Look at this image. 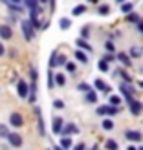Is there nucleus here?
Segmentation results:
<instances>
[{
  "label": "nucleus",
  "mask_w": 143,
  "mask_h": 150,
  "mask_svg": "<svg viewBox=\"0 0 143 150\" xmlns=\"http://www.w3.org/2000/svg\"><path fill=\"white\" fill-rule=\"evenodd\" d=\"M17 93H18L20 99H28V95H29V84L24 79H18L17 81Z\"/></svg>",
  "instance_id": "nucleus-4"
},
{
  "label": "nucleus",
  "mask_w": 143,
  "mask_h": 150,
  "mask_svg": "<svg viewBox=\"0 0 143 150\" xmlns=\"http://www.w3.org/2000/svg\"><path fill=\"white\" fill-rule=\"evenodd\" d=\"M64 70H66V71H68V73H75V71H77V66H75V62H72V61H68V62H66V64H64Z\"/></svg>",
  "instance_id": "nucleus-38"
},
{
  "label": "nucleus",
  "mask_w": 143,
  "mask_h": 150,
  "mask_svg": "<svg viewBox=\"0 0 143 150\" xmlns=\"http://www.w3.org/2000/svg\"><path fill=\"white\" fill-rule=\"evenodd\" d=\"M29 79H31V81H37V79H39V71H37L35 66H31V68H29Z\"/></svg>",
  "instance_id": "nucleus-42"
},
{
  "label": "nucleus",
  "mask_w": 143,
  "mask_h": 150,
  "mask_svg": "<svg viewBox=\"0 0 143 150\" xmlns=\"http://www.w3.org/2000/svg\"><path fill=\"white\" fill-rule=\"evenodd\" d=\"M88 37H90V29L85 26V28H81V39H86L88 40Z\"/></svg>",
  "instance_id": "nucleus-44"
},
{
  "label": "nucleus",
  "mask_w": 143,
  "mask_h": 150,
  "mask_svg": "<svg viewBox=\"0 0 143 150\" xmlns=\"http://www.w3.org/2000/svg\"><path fill=\"white\" fill-rule=\"evenodd\" d=\"M138 150H143V146H138Z\"/></svg>",
  "instance_id": "nucleus-58"
},
{
  "label": "nucleus",
  "mask_w": 143,
  "mask_h": 150,
  "mask_svg": "<svg viewBox=\"0 0 143 150\" xmlns=\"http://www.w3.org/2000/svg\"><path fill=\"white\" fill-rule=\"evenodd\" d=\"M73 57L77 59L79 62H83V64H88V61H90V59H88V53H86V51H83V50H77V51L73 53Z\"/></svg>",
  "instance_id": "nucleus-18"
},
{
  "label": "nucleus",
  "mask_w": 143,
  "mask_h": 150,
  "mask_svg": "<svg viewBox=\"0 0 143 150\" xmlns=\"http://www.w3.org/2000/svg\"><path fill=\"white\" fill-rule=\"evenodd\" d=\"M39 2H41V4L44 6V4H50V0H39Z\"/></svg>",
  "instance_id": "nucleus-53"
},
{
  "label": "nucleus",
  "mask_w": 143,
  "mask_h": 150,
  "mask_svg": "<svg viewBox=\"0 0 143 150\" xmlns=\"http://www.w3.org/2000/svg\"><path fill=\"white\" fill-rule=\"evenodd\" d=\"M9 2H11V4H22L24 0H9Z\"/></svg>",
  "instance_id": "nucleus-50"
},
{
  "label": "nucleus",
  "mask_w": 143,
  "mask_h": 150,
  "mask_svg": "<svg viewBox=\"0 0 143 150\" xmlns=\"http://www.w3.org/2000/svg\"><path fill=\"white\" fill-rule=\"evenodd\" d=\"M53 108H55V110H63V108H64V101H63V99H55V101H53Z\"/></svg>",
  "instance_id": "nucleus-43"
},
{
  "label": "nucleus",
  "mask_w": 143,
  "mask_h": 150,
  "mask_svg": "<svg viewBox=\"0 0 143 150\" xmlns=\"http://www.w3.org/2000/svg\"><path fill=\"white\" fill-rule=\"evenodd\" d=\"M0 39L2 40H11L13 39V28L9 24H0Z\"/></svg>",
  "instance_id": "nucleus-12"
},
{
  "label": "nucleus",
  "mask_w": 143,
  "mask_h": 150,
  "mask_svg": "<svg viewBox=\"0 0 143 150\" xmlns=\"http://www.w3.org/2000/svg\"><path fill=\"white\" fill-rule=\"evenodd\" d=\"M94 90H95V92L105 93V95H110V92H112V88H110L103 79H95V81H94Z\"/></svg>",
  "instance_id": "nucleus-8"
},
{
  "label": "nucleus",
  "mask_w": 143,
  "mask_h": 150,
  "mask_svg": "<svg viewBox=\"0 0 143 150\" xmlns=\"http://www.w3.org/2000/svg\"><path fill=\"white\" fill-rule=\"evenodd\" d=\"M85 101L88 104H95L97 103V92H95V90H90V92L85 93Z\"/></svg>",
  "instance_id": "nucleus-19"
},
{
  "label": "nucleus",
  "mask_w": 143,
  "mask_h": 150,
  "mask_svg": "<svg viewBox=\"0 0 143 150\" xmlns=\"http://www.w3.org/2000/svg\"><path fill=\"white\" fill-rule=\"evenodd\" d=\"M9 126H7V125H4V123H0V137H2V139H6L7 136H9Z\"/></svg>",
  "instance_id": "nucleus-35"
},
{
  "label": "nucleus",
  "mask_w": 143,
  "mask_h": 150,
  "mask_svg": "<svg viewBox=\"0 0 143 150\" xmlns=\"http://www.w3.org/2000/svg\"><path fill=\"white\" fill-rule=\"evenodd\" d=\"M108 104L110 106H119V104H123V97L116 95V93H110L108 95Z\"/></svg>",
  "instance_id": "nucleus-17"
},
{
  "label": "nucleus",
  "mask_w": 143,
  "mask_h": 150,
  "mask_svg": "<svg viewBox=\"0 0 143 150\" xmlns=\"http://www.w3.org/2000/svg\"><path fill=\"white\" fill-rule=\"evenodd\" d=\"M17 20H18V15H17V13H11L9 17L6 18V24H9V26H15V24H17Z\"/></svg>",
  "instance_id": "nucleus-37"
},
{
  "label": "nucleus",
  "mask_w": 143,
  "mask_h": 150,
  "mask_svg": "<svg viewBox=\"0 0 143 150\" xmlns=\"http://www.w3.org/2000/svg\"><path fill=\"white\" fill-rule=\"evenodd\" d=\"M127 150H138V146L134 145V143H130V145H129V148H127Z\"/></svg>",
  "instance_id": "nucleus-49"
},
{
  "label": "nucleus",
  "mask_w": 143,
  "mask_h": 150,
  "mask_svg": "<svg viewBox=\"0 0 143 150\" xmlns=\"http://www.w3.org/2000/svg\"><path fill=\"white\" fill-rule=\"evenodd\" d=\"M9 125L13 126V128H22V126L26 125L24 115H22L20 112H11L9 114Z\"/></svg>",
  "instance_id": "nucleus-3"
},
{
  "label": "nucleus",
  "mask_w": 143,
  "mask_h": 150,
  "mask_svg": "<svg viewBox=\"0 0 143 150\" xmlns=\"http://www.w3.org/2000/svg\"><path fill=\"white\" fill-rule=\"evenodd\" d=\"M6 6H7V9H9L11 13H17V15H18V13H24V7H22L20 4H11V2H7Z\"/></svg>",
  "instance_id": "nucleus-23"
},
{
  "label": "nucleus",
  "mask_w": 143,
  "mask_h": 150,
  "mask_svg": "<svg viewBox=\"0 0 143 150\" xmlns=\"http://www.w3.org/2000/svg\"><path fill=\"white\" fill-rule=\"evenodd\" d=\"M77 90L83 92V93H86V92H90V90H94V88H92V84H88L86 81H81L79 84H77Z\"/></svg>",
  "instance_id": "nucleus-27"
},
{
  "label": "nucleus",
  "mask_w": 143,
  "mask_h": 150,
  "mask_svg": "<svg viewBox=\"0 0 143 150\" xmlns=\"http://www.w3.org/2000/svg\"><path fill=\"white\" fill-rule=\"evenodd\" d=\"M75 46H77L79 50H83V51H86V53H92V51H94V48L90 46V42L86 39H81V37L75 40Z\"/></svg>",
  "instance_id": "nucleus-13"
},
{
  "label": "nucleus",
  "mask_w": 143,
  "mask_h": 150,
  "mask_svg": "<svg viewBox=\"0 0 143 150\" xmlns=\"http://www.w3.org/2000/svg\"><path fill=\"white\" fill-rule=\"evenodd\" d=\"M116 61L121 62L123 68H130L132 66V59H130V55L127 53V51H119V53H116Z\"/></svg>",
  "instance_id": "nucleus-11"
},
{
  "label": "nucleus",
  "mask_w": 143,
  "mask_h": 150,
  "mask_svg": "<svg viewBox=\"0 0 143 150\" xmlns=\"http://www.w3.org/2000/svg\"><path fill=\"white\" fill-rule=\"evenodd\" d=\"M6 53H7V55H9L11 59H13L15 55H17V51H15V50H9V51H6Z\"/></svg>",
  "instance_id": "nucleus-48"
},
{
  "label": "nucleus",
  "mask_w": 143,
  "mask_h": 150,
  "mask_svg": "<svg viewBox=\"0 0 143 150\" xmlns=\"http://www.w3.org/2000/svg\"><path fill=\"white\" fill-rule=\"evenodd\" d=\"M125 137H127L129 143H141V141H143V134L139 130H127Z\"/></svg>",
  "instance_id": "nucleus-9"
},
{
  "label": "nucleus",
  "mask_w": 143,
  "mask_h": 150,
  "mask_svg": "<svg viewBox=\"0 0 143 150\" xmlns=\"http://www.w3.org/2000/svg\"><path fill=\"white\" fill-rule=\"evenodd\" d=\"M64 128V117H53V121H51V132L55 134V136H61V132Z\"/></svg>",
  "instance_id": "nucleus-10"
},
{
  "label": "nucleus",
  "mask_w": 143,
  "mask_h": 150,
  "mask_svg": "<svg viewBox=\"0 0 143 150\" xmlns=\"http://www.w3.org/2000/svg\"><path fill=\"white\" fill-rule=\"evenodd\" d=\"M83 13H86V4H79V6H75V7H73V11H72L73 17H79V15H83Z\"/></svg>",
  "instance_id": "nucleus-26"
},
{
  "label": "nucleus",
  "mask_w": 143,
  "mask_h": 150,
  "mask_svg": "<svg viewBox=\"0 0 143 150\" xmlns=\"http://www.w3.org/2000/svg\"><path fill=\"white\" fill-rule=\"evenodd\" d=\"M105 150H119V145L116 139H107L105 141Z\"/></svg>",
  "instance_id": "nucleus-24"
},
{
  "label": "nucleus",
  "mask_w": 143,
  "mask_h": 150,
  "mask_svg": "<svg viewBox=\"0 0 143 150\" xmlns=\"http://www.w3.org/2000/svg\"><path fill=\"white\" fill-rule=\"evenodd\" d=\"M114 75H119V77L123 79V82H129V84H132V75H129L125 71V68H116Z\"/></svg>",
  "instance_id": "nucleus-14"
},
{
  "label": "nucleus",
  "mask_w": 143,
  "mask_h": 150,
  "mask_svg": "<svg viewBox=\"0 0 143 150\" xmlns=\"http://www.w3.org/2000/svg\"><path fill=\"white\" fill-rule=\"evenodd\" d=\"M6 139H7V145L11 148H20L24 145V137H22V134H18V132H9V136Z\"/></svg>",
  "instance_id": "nucleus-2"
},
{
  "label": "nucleus",
  "mask_w": 143,
  "mask_h": 150,
  "mask_svg": "<svg viewBox=\"0 0 143 150\" xmlns=\"http://www.w3.org/2000/svg\"><path fill=\"white\" fill-rule=\"evenodd\" d=\"M59 145H61L64 150H70V148L73 146V143H72V137H66V136H63V137H61V143H59Z\"/></svg>",
  "instance_id": "nucleus-25"
},
{
  "label": "nucleus",
  "mask_w": 143,
  "mask_h": 150,
  "mask_svg": "<svg viewBox=\"0 0 143 150\" xmlns=\"http://www.w3.org/2000/svg\"><path fill=\"white\" fill-rule=\"evenodd\" d=\"M66 62H68V57L63 53H57V66H64Z\"/></svg>",
  "instance_id": "nucleus-40"
},
{
  "label": "nucleus",
  "mask_w": 143,
  "mask_h": 150,
  "mask_svg": "<svg viewBox=\"0 0 143 150\" xmlns=\"http://www.w3.org/2000/svg\"><path fill=\"white\" fill-rule=\"evenodd\" d=\"M72 150H86V145L85 143H77V145H73Z\"/></svg>",
  "instance_id": "nucleus-45"
},
{
  "label": "nucleus",
  "mask_w": 143,
  "mask_h": 150,
  "mask_svg": "<svg viewBox=\"0 0 143 150\" xmlns=\"http://www.w3.org/2000/svg\"><path fill=\"white\" fill-rule=\"evenodd\" d=\"M59 28H61L63 31H68V29L72 28V18H68V17H63L61 20H59Z\"/></svg>",
  "instance_id": "nucleus-20"
},
{
  "label": "nucleus",
  "mask_w": 143,
  "mask_h": 150,
  "mask_svg": "<svg viewBox=\"0 0 143 150\" xmlns=\"http://www.w3.org/2000/svg\"><path fill=\"white\" fill-rule=\"evenodd\" d=\"M97 70H99V71H108V70H110V64H108V62H105L103 59H101V61L97 62Z\"/></svg>",
  "instance_id": "nucleus-39"
},
{
  "label": "nucleus",
  "mask_w": 143,
  "mask_h": 150,
  "mask_svg": "<svg viewBox=\"0 0 143 150\" xmlns=\"http://www.w3.org/2000/svg\"><path fill=\"white\" fill-rule=\"evenodd\" d=\"M138 86H139V88L143 90V81H138Z\"/></svg>",
  "instance_id": "nucleus-55"
},
{
  "label": "nucleus",
  "mask_w": 143,
  "mask_h": 150,
  "mask_svg": "<svg viewBox=\"0 0 143 150\" xmlns=\"http://www.w3.org/2000/svg\"><path fill=\"white\" fill-rule=\"evenodd\" d=\"M129 55H130V59L134 61V59H139L141 57V50L138 48V46H130V50H129Z\"/></svg>",
  "instance_id": "nucleus-28"
},
{
  "label": "nucleus",
  "mask_w": 143,
  "mask_h": 150,
  "mask_svg": "<svg viewBox=\"0 0 143 150\" xmlns=\"http://www.w3.org/2000/svg\"><path fill=\"white\" fill-rule=\"evenodd\" d=\"M119 92H121V97H125L127 101H130L132 93L136 92V90H134V86L129 84V82H121V84H119Z\"/></svg>",
  "instance_id": "nucleus-7"
},
{
  "label": "nucleus",
  "mask_w": 143,
  "mask_h": 150,
  "mask_svg": "<svg viewBox=\"0 0 143 150\" xmlns=\"http://www.w3.org/2000/svg\"><path fill=\"white\" fill-rule=\"evenodd\" d=\"M20 28H22V35H24V39L28 42H31L33 37H35V28L31 26V22H29L28 18H24V20L20 22Z\"/></svg>",
  "instance_id": "nucleus-1"
},
{
  "label": "nucleus",
  "mask_w": 143,
  "mask_h": 150,
  "mask_svg": "<svg viewBox=\"0 0 143 150\" xmlns=\"http://www.w3.org/2000/svg\"><path fill=\"white\" fill-rule=\"evenodd\" d=\"M79 134V126L75 123H64V128L61 132V137L66 136V137H72V136H77Z\"/></svg>",
  "instance_id": "nucleus-6"
},
{
  "label": "nucleus",
  "mask_w": 143,
  "mask_h": 150,
  "mask_svg": "<svg viewBox=\"0 0 143 150\" xmlns=\"http://www.w3.org/2000/svg\"><path fill=\"white\" fill-rule=\"evenodd\" d=\"M108 108H110V104H101V106L95 108V114L97 115H108Z\"/></svg>",
  "instance_id": "nucleus-32"
},
{
  "label": "nucleus",
  "mask_w": 143,
  "mask_h": 150,
  "mask_svg": "<svg viewBox=\"0 0 143 150\" xmlns=\"http://www.w3.org/2000/svg\"><path fill=\"white\" fill-rule=\"evenodd\" d=\"M136 28H138V33H141V35H143V20H139V22H138Z\"/></svg>",
  "instance_id": "nucleus-47"
},
{
  "label": "nucleus",
  "mask_w": 143,
  "mask_h": 150,
  "mask_svg": "<svg viewBox=\"0 0 143 150\" xmlns=\"http://www.w3.org/2000/svg\"><path fill=\"white\" fill-rule=\"evenodd\" d=\"M114 2H117V4H123V2H127V0H114Z\"/></svg>",
  "instance_id": "nucleus-56"
},
{
  "label": "nucleus",
  "mask_w": 143,
  "mask_h": 150,
  "mask_svg": "<svg viewBox=\"0 0 143 150\" xmlns=\"http://www.w3.org/2000/svg\"><path fill=\"white\" fill-rule=\"evenodd\" d=\"M53 150H64V148H63L61 145H55V146H53Z\"/></svg>",
  "instance_id": "nucleus-51"
},
{
  "label": "nucleus",
  "mask_w": 143,
  "mask_h": 150,
  "mask_svg": "<svg viewBox=\"0 0 143 150\" xmlns=\"http://www.w3.org/2000/svg\"><path fill=\"white\" fill-rule=\"evenodd\" d=\"M55 84L57 86H64L66 84V75L64 73H61V71L55 73Z\"/></svg>",
  "instance_id": "nucleus-29"
},
{
  "label": "nucleus",
  "mask_w": 143,
  "mask_h": 150,
  "mask_svg": "<svg viewBox=\"0 0 143 150\" xmlns=\"http://www.w3.org/2000/svg\"><path fill=\"white\" fill-rule=\"evenodd\" d=\"M130 11H134V2H123L121 4V13L129 15Z\"/></svg>",
  "instance_id": "nucleus-30"
},
{
  "label": "nucleus",
  "mask_w": 143,
  "mask_h": 150,
  "mask_svg": "<svg viewBox=\"0 0 143 150\" xmlns=\"http://www.w3.org/2000/svg\"><path fill=\"white\" fill-rule=\"evenodd\" d=\"M97 13H99L101 17H107V15L110 13V6L108 4H101L99 7H97Z\"/></svg>",
  "instance_id": "nucleus-34"
},
{
  "label": "nucleus",
  "mask_w": 143,
  "mask_h": 150,
  "mask_svg": "<svg viewBox=\"0 0 143 150\" xmlns=\"http://www.w3.org/2000/svg\"><path fill=\"white\" fill-rule=\"evenodd\" d=\"M114 126H116V123H114V119H112V117H107V119H103V121H101V128L107 130V132L114 130Z\"/></svg>",
  "instance_id": "nucleus-16"
},
{
  "label": "nucleus",
  "mask_w": 143,
  "mask_h": 150,
  "mask_svg": "<svg viewBox=\"0 0 143 150\" xmlns=\"http://www.w3.org/2000/svg\"><path fill=\"white\" fill-rule=\"evenodd\" d=\"M37 126H39V136H46V126H44V119L42 115H37Z\"/></svg>",
  "instance_id": "nucleus-21"
},
{
  "label": "nucleus",
  "mask_w": 143,
  "mask_h": 150,
  "mask_svg": "<svg viewBox=\"0 0 143 150\" xmlns=\"http://www.w3.org/2000/svg\"><path fill=\"white\" fill-rule=\"evenodd\" d=\"M101 59H103L105 62H108V64H110V62H114V61H116V53H105Z\"/></svg>",
  "instance_id": "nucleus-41"
},
{
  "label": "nucleus",
  "mask_w": 143,
  "mask_h": 150,
  "mask_svg": "<svg viewBox=\"0 0 143 150\" xmlns=\"http://www.w3.org/2000/svg\"><path fill=\"white\" fill-rule=\"evenodd\" d=\"M55 86V73H53V70H48V90H51Z\"/></svg>",
  "instance_id": "nucleus-31"
},
{
  "label": "nucleus",
  "mask_w": 143,
  "mask_h": 150,
  "mask_svg": "<svg viewBox=\"0 0 143 150\" xmlns=\"http://www.w3.org/2000/svg\"><path fill=\"white\" fill-rule=\"evenodd\" d=\"M6 51H7V50H6V46H4V42L0 40V57H4V55H6Z\"/></svg>",
  "instance_id": "nucleus-46"
},
{
  "label": "nucleus",
  "mask_w": 143,
  "mask_h": 150,
  "mask_svg": "<svg viewBox=\"0 0 143 150\" xmlns=\"http://www.w3.org/2000/svg\"><path fill=\"white\" fill-rule=\"evenodd\" d=\"M0 2H2V4H7V2H9V0H0Z\"/></svg>",
  "instance_id": "nucleus-57"
},
{
  "label": "nucleus",
  "mask_w": 143,
  "mask_h": 150,
  "mask_svg": "<svg viewBox=\"0 0 143 150\" xmlns=\"http://www.w3.org/2000/svg\"><path fill=\"white\" fill-rule=\"evenodd\" d=\"M55 66H57V50L51 51V55H50V62H48V68H51V70H53Z\"/></svg>",
  "instance_id": "nucleus-33"
},
{
  "label": "nucleus",
  "mask_w": 143,
  "mask_h": 150,
  "mask_svg": "<svg viewBox=\"0 0 143 150\" xmlns=\"http://www.w3.org/2000/svg\"><path fill=\"white\" fill-rule=\"evenodd\" d=\"M127 104H129V110H130L132 115H139L141 112H143V103L138 101V99H134V97H132L130 101H127Z\"/></svg>",
  "instance_id": "nucleus-5"
},
{
  "label": "nucleus",
  "mask_w": 143,
  "mask_h": 150,
  "mask_svg": "<svg viewBox=\"0 0 143 150\" xmlns=\"http://www.w3.org/2000/svg\"><path fill=\"white\" fill-rule=\"evenodd\" d=\"M86 2H90V4H99V0H86Z\"/></svg>",
  "instance_id": "nucleus-52"
},
{
  "label": "nucleus",
  "mask_w": 143,
  "mask_h": 150,
  "mask_svg": "<svg viewBox=\"0 0 143 150\" xmlns=\"http://www.w3.org/2000/svg\"><path fill=\"white\" fill-rule=\"evenodd\" d=\"M105 50H107V53H116V44H114V40H107L105 42Z\"/></svg>",
  "instance_id": "nucleus-36"
},
{
  "label": "nucleus",
  "mask_w": 143,
  "mask_h": 150,
  "mask_svg": "<svg viewBox=\"0 0 143 150\" xmlns=\"http://www.w3.org/2000/svg\"><path fill=\"white\" fill-rule=\"evenodd\" d=\"M22 4L26 6V9H28V11H37V9L41 7V2H39V0H24Z\"/></svg>",
  "instance_id": "nucleus-15"
},
{
  "label": "nucleus",
  "mask_w": 143,
  "mask_h": 150,
  "mask_svg": "<svg viewBox=\"0 0 143 150\" xmlns=\"http://www.w3.org/2000/svg\"><path fill=\"white\" fill-rule=\"evenodd\" d=\"M125 20L129 22V24H138V22H139L141 18H139V15H138V13L130 11V13H129V15H127V17H125Z\"/></svg>",
  "instance_id": "nucleus-22"
},
{
  "label": "nucleus",
  "mask_w": 143,
  "mask_h": 150,
  "mask_svg": "<svg viewBox=\"0 0 143 150\" xmlns=\"http://www.w3.org/2000/svg\"><path fill=\"white\" fill-rule=\"evenodd\" d=\"M90 150H99V145H94V146L90 148Z\"/></svg>",
  "instance_id": "nucleus-54"
}]
</instances>
